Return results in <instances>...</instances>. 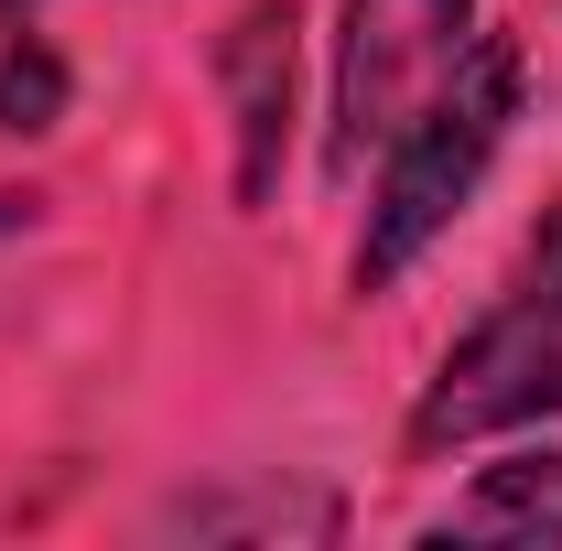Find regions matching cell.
<instances>
[{
    "label": "cell",
    "instance_id": "5",
    "mask_svg": "<svg viewBox=\"0 0 562 551\" xmlns=\"http://www.w3.org/2000/svg\"><path fill=\"white\" fill-rule=\"evenodd\" d=\"M422 541H519V551H562V454H508L465 486Z\"/></svg>",
    "mask_w": 562,
    "mask_h": 551
},
{
    "label": "cell",
    "instance_id": "6",
    "mask_svg": "<svg viewBox=\"0 0 562 551\" xmlns=\"http://www.w3.org/2000/svg\"><path fill=\"white\" fill-rule=\"evenodd\" d=\"M66 109V66L44 55V33H11L0 44V131H55Z\"/></svg>",
    "mask_w": 562,
    "mask_h": 551
},
{
    "label": "cell",
    "instance_id": "4",
    "mask_svg": "<svg viewBox=\"0 0 562 551\" xmlns=\"http://www.w3.org/2000/svg\"><path fill=\"white\" fill-rule=\"evenodd\" d=\"M303 22H292V0H260V11H238L227 22V44H216V87H227V109H238V195L260 206L281 173V140H292V76H303V44H292Z\"/></svg>",
    "mask_w": 562,
    "mask_h": 551
},
{
    "label": "cell",
    "instance_id": "3",
    "mask_svg": "<svg viewBox=\"0 0 562 551\" xmlns=\"http://www.w3.org/2000/svg\"><path fill=\"white\" fill-rule=\"evenodd\" d=\"M476 0H347V44H336V173L422 120V98L465 66Z\"/></svg>",
    "mask_w": 562,
    "mask_h": 551
},
{
    "label": "cell",
    "instance_id": "2",
    "mask_svg": "<svg viewBox=\"0 0 562 551\" xmlns=\"http://www.w3.org/2000/svg\"><path fill=\"white\" fill-rule=\"evenodd\" d=\"M541 412H562V216L541 238V260L519 271V292L432 368V390L412 412V454H443V443H476V432H508Z\"/></svg>",
    "mask_w": 562,
    "mask_h": 551
},
{
    "label": "cell",
    "instance_id": "7",
    "mask_svg": "<svg viewBox=\"0 0 562 551\" xmlns=\"http://www.w3.org/2000/svg\"><path fill=\"white\" fill-rule=\"evenodd\" d=\"M0 11H11V0H0Z\"/></svg>",
    "mask_w": 562,
    "mask_h": 551
},
{
    "label": "cell",
    "instance_id": "1",
    "mask_svg": "<svg viewBox=\"0 0 562 551\" xmlns=\"http://www.w3.org/2000/svg\"><path fill=\"white\" fill-rule=\"evenodd\" d=\"M519 120V44H497L476 33L465 44V66L443 76L432 98H422V120L390 140V184H379V206H368V249H357V292H379V281H401L454 227V206L476 195V173L497 162V140Z\"/></svg>",
    "mask_w": 562,
    "mask_h": 551
}]
</instances>
